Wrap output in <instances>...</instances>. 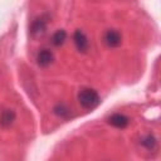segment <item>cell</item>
<instances>
[{
    "label": "cell",
    "instance_id": "cell-1",
    "mask_svg": "<svg viewBox=\"0 0 161 161\" xmlns=\"http://www.w3.org/2000/svg\"><path fill=\"white\" fill-rule=\"evenodd\" d=\"M78 102L84 109H94L101 103V97L93 88H82L78 93Z\"/></svg>",
    "mask_w": 161,
    "mask_h": 161
},
{
    "label": "cell",
    "instance_id": "cell-2",
    "mask_svg": "<svg viewBox=\"0 0 161 161\" xmlns=\"http://www.w3.org/2000/svg\"><path fill=\"white\" fill-rule=\"evenodd\" d=\"M73 40H74V45L75 48L82 52V53H86L89 48V40L87 38V35L82 31V30H75L74 31V35H73Z\"/></svg>",
    "mask_w": 161,
    "mask_h": 161
},
{
    "label": "cell",
    "instance_id": "cell-3",
    "mask_svg": "<svg viewBox=\"0 0 161 161\" xmlns=\"http://www.w3.org/2000/svg\"><path fill=\"white\" fill-rule=\"evenodd\" d=\"M104 43L109 47V48H116L121 44L122 42V36H121V33L118 30H114V29H109L104 33Z\"/></svg>",
    "mask_w": 161,
    "mask_h": 161
},
{
    "label": "cell",
    "instance_id": "cell-4",
    "mask_svg": "<svg viewBox=\"0 0 161 161\" xmlns=\"http://www.w3.org/2000/svg\"><path fill=\"white\" fill-rule=\"evenodd\" d=\"M53 60H54V55L49 49H42L36 54V63L40 67H48L53 63Z\"/></svg>",
    "mask_w": 161,
    "mask_h": 161
},
{
    "label": "cell",
    "instance_id": "cell-5",
    "mask_svg": "<svg viewBox=\"0 0 161 161\" xmlns=\"http://www.w3.org/2000/svg\"><path fill=\"white\" fill-rule=\"evenodd\" d=\"M108 123L116 128H126L130 123V119L127 116H125L122 113H114L108 118Z\"/></svg>",
    "mask_w": 161,
    "mask_h": 161
},
{
    "label": "cell",
    "instance_id": "cell-6",
    "mask_svg": "<svg viewBox=\"0 0 161 161\" xmlns=\"http://www.w3.org/2000/svg\"><path fill=\"white\" fill-rule=\"evenodd\" d=\"M47 29V20H44V18H36L33 24H31V28H30V31L34 36H38V35H42Z\"/></svg>",
    "mask_w": 161,
    "mask_h": 161
},
{
    "label": "cell",
    "instance_id": "cell-7",
    "mask_svg": "<svg viewBox=\"0 0 161 161\" xmlns=\"http://www.w3.org/2000/svg\"><path fill=\"white\" fill-rule=\"evenodd\" d=\"M14 121H15V112L13 109H5V111H3V113L0 116V125L3 127L11 126Z\"/></svg>",
    "mask_w": 161,
    "mask_h": 161
},
{
    "label": "cell",
    "instance_id": "cell-8",
    "mask_svg": "<svg viewBox=\"0 0 161 161\" xmlns=\"http://www.w3.org/2000/svg\"><path fill=\"white\" fill-rule=\"evenodd\" d=\"M65 39H67V33H65V30L59 29V30H57V31L53 34V36H52V43H53L55 47H60V45L65 42Z\"/></svg>",
    "mask_w": 161,
    "mask_h": 161
},
{
    "label": "cell",
    "instance_id": "cell-9",
    "mask_svg": "<svg viewBox=\"0 0 161 161\" xmlns=\"http://www.w3.org/2000/svg\"><path fill=\"white\" fill-rule=\"evenodd\" d=\"M141 145L143 147H146L147 150H155L157 146V141L155 138V136L152 135H146L142 140H141Z\"/></svg>",
    "mask_w": 161,
    "mask_h": 161
},
{
    "label": "cell",
    "instance_id": "cell-10",
    "mask_svg": "<svg viewBox=\"0 0 161 161\" xmlns=\"http://www.w3.org/2000/svg\"><path fill=\"white\" fill-rule=\"evenodd\" d=\"M54 113H55L57 116L62 117V118H68V117L70 116V109H69L65 104L59 103V104H57V106L54 107Z\"/></svg>",
    "mask_w": 161,
    "mask_h": 161
}]
</instances>
